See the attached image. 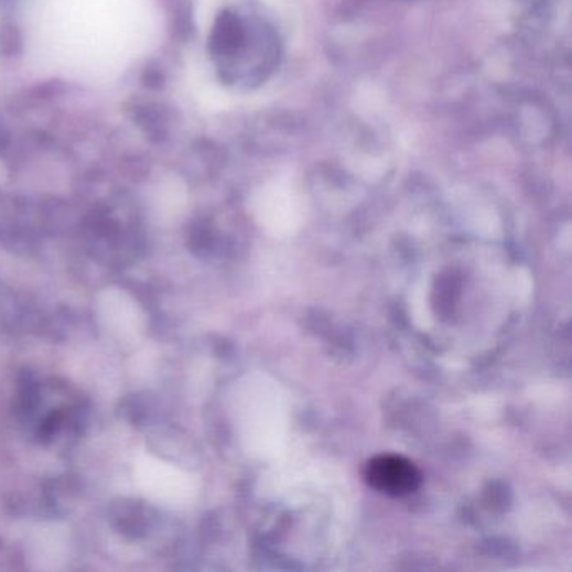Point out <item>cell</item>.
Listing matches in <instances>:
<instances>
[{
	"label": "cell",
	"instance_id": "cell-1",
	"mask_svg": "<svg viewBox=\"0 0 572 572\" xmlns=\"http://www.w3.org/2000/svg\"><path fill=\"white\" fill-rule=\"evenodd\" d=\"M366 484L390 497L413 494L422 484V474L413 462L401 455H378L366 464Z\"/></svg>",
	"mask_w": 572,
	"mask_h": 572
}]
</instances>
